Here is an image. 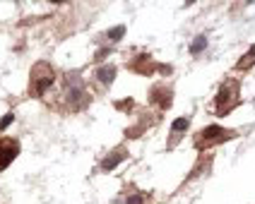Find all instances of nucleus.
<instances>
[{
	"label": "nucleus",
	"mask_w": 255,
	"mask_h": 204,
	"mask_svg": "<svg viewBox=\"0 0 255 204\" xmlns=\"http://www.w3.org/2000/svg\"><path fill=\"white\" fill-rule=\"evenodd\" d=\"M53 82H56L53 65L46 63V60H39V63L31 68V72H29V94H31L34 99H43L46 91L53 87Z\"/></svg>",
	"instance_id": "obj_3"
},
{
	"label": "nucleus",
	"mask_w": 255,
	"mask_h": 204,
	"mask_svg": "<svg viewBox=\"0 0 255 204\" xmlns=\"http://www.w3.org/2000/svg\"><path fill=\"white\" fill-rule=\"evenodd\" d=\"M205 48H207V36H198V39L190 44V53H193V56H200Z\"/></svg>",
	"instance_id": "obj_13"
},
{
	"label": "nucleus",
	"mask_w": 255,
	"mask_h": 204,
	"mask_svg": "<svg viewBox=\"0 0 255 204\" xmlns=\"http://www.w3.org/2000/svg\"><path fill=\"white\" fill-rule=\"evenodd\" d=\"M19 156V142L12 137H0V171H5Z\"/></svg>",
	"instance_id": "obj_7"
},
{
	"label": "nucleus",
	"mask_w": 255,
	"mask_h": 204,
	"mask_svg": "<svg viewBox=\"0 0 255 204\" xmlns=\"http://www.w3.org/2000/svg\"><path fill=\"white\" fill-rule=\"evenodd\" d=\"M94 77H97V82L101 87H111L116 79V65H101L99 70L94 72Z\"/></svg>",
	"instance_id": "obj_10"
},
{
	"label": "nucleus",
	"mask_w": 255,
	"mask_h": 204,
	"mask_svg": "<svg viewBox=\"0 0 255 204\" xmlns=\"http://www.w3.org/2000/svg\"><path fill=\"white\" fill-rule=\"evenodd\" d=\"M116 108H121V111H126V108H132V99H128V101H116Z\"/></svg>",
	"instance_id": "obj_16"
},
{
	"label": "nucleus",
	"mask_w": 255,
	"mask_h": 204,
	"mask_svg": "<svg viewBox=\"0 0 255 204\" xmlns=\"http://www.w3.org/2000/svg\"><path fill=\"white\" fill-rule=\"evenodd\" d=\"M190 128V118H176L173 123H171V132H169V142H166V149H173V146L178 144L181 139H183L185 130Z\"/></svg>",
	"instance_id": "obj_8"
},
{
	"label": "nucleus",
	"mask_w": 255,
	"mask_h": 204,
	"mask_svg": "<svg viewBox=\"0 0 255 204\" xmlns=\"http://www.w3.org/2000/svg\"><path fill=\"white\" fill-rule=\"evenodd\" d=\"M60 103L65 111L70 113H80L92 103L89 89H87L85 79L80 77V72H65L63 82H60Z\"/></svg>",
	"instance_id": "obj_1"
},
{
	"label": "nucleus",
	"mask_w": 255,
	"mask_h": 204,
	"mask_svg": "<svg viewBox=\"0 0 255 204\" xmlns=\"http://www.w3.org/2000/svg\"><path fill=\"white\" fill-rule=\"evenodd\" d=\"M239 106H241V82L234 79V77L224 79V84L219 87L217 96H214V113L219 118H224Z\"/></svg>",
	"instance_id": "obj_2"
},
{
	"label": "nucleus",
	"mask_w": 255,
	"mask_h": 204,
	"mask_svg": "<svg viewBox=\"0 0 255 204\" xmlns=\"http://www.w3.org/2000/svg\"><path fill=\"white\" fill-rule=\"evenodd\" d=\"M14 120V113H5V118H2V120H0V132L5 130V128H7V125H10V123H12Z\"/></svg>",
	"instance_id": "obj_15"
},
{
	"label": "nucleus",
	"mask_w": 255,
	"mask_h": 204,
	"mask_svg": "<svg viewBox=\"0 0 255 204\" xmlns=\"http://www.w3.org/2000/svg\"><path fill=\"white\" fill-rule=\"evenodd\" d=\"M234 137H236V132H234V130L219 128V125H207V128H202V130L195 132L193 144H195V149H198V151H207L210 146L224 144V142L234 139Z\"/></svg>",
	"instance_id": "obj_4"
},
{
	"label": "nucleus",
	"mask_w": 255,
	"mask_h": 204,
	"mask_svg": "<svg viewBox=\"0 0 255 204\" xmlns=\"http://www.w3.org/2000/svg\"><path fill=\"white\" fill-rule=\"evenodd\" d=\"M106 53H109V48H101L99 53H97V58H94V60H97V63H101V60L106 58Z\"/></svg>",
	"instance_id": "obj_17"
},
{
	"label": "nucleus",
	"mask_w": 255,
	"mask_h": 204,
	"mask_svg": "<svg viewBox=\"0 0 255 204\" xmlns=\"http://www.w3.org/2000/svg\"><path fill=\"white\" fill-rule=\"evenodd\" d=\"M126 159H128V151L123 149V146H118V149H114V151H111V154H109L106 159L101 161L99 168L104 171V173H109V171H114L116 166H118L121 161H126Z\"/></svg>",
	"instance_id": "obj_9"
},
{
	"label": "nucleus",
	"mask_w": 255,
	"mask_h": 204,
	"mask_svg": "<svg viewBox=\"0 0 255 204\" xmlns=\"http://www.w3.org/2000/svg\"><path fill=\"white\" fill-rule=\"evenodd\" d=\"M126 204H144V195H140V192H132V195L126 200Z\"/></svg>",
	"instance_id": "obj_14"
},
{
	"label": "nucleus",
	"mask_w": 255,
	"mask_h": 204,
	"mask_svg": "<svg viewBox=\"0 0 255 204\" xmlns=\"http://www.w3.org/2000/svg\"><path fill=\"white\" fill-rule=\"evenodd\" d=\"M149 103L156 106L159 111H169L171 103H173V89L166 84V82H159L149 89Z\"/></svg>",
	"instance_id": "obj_6"
},
{
	"label": "nucleus",
	"mask_w": 255,
	"mask_h": 204,
	"mask_svg": "<svg viewBox=\"0 0 255 204\" xmlns=\"http://www.w3.org/2000/svg\"><path fill=\"white\" fill-rule=\"evenodd\" d=\"M128 68H130L132 72L142 74V77H149L152 72H164V74H169V72H171L169 65H159V63H154V58H152L149 53L135 56V58L128 63Z\"/></svg>",
	"instance_id": "obj_5"
},
{
	"label": "nucleus",
	"mask_w": 255,
	"mask_h": 204,
	"mask_svg": "<svg viewBox=\"0 0 255 204\" xmlns=\"http://www.w3.org/2000/svg\"><path fill=\"white\" fill-rule=\"evenodd\" d=\"M123 34H126V27L121 24V27H114V29H109L104 34V39L109 41V44H118L121 39H123Z\"/></svg>",
	"instance_id": "obj_12"
},
{
	"label": "nucleus",
	"mask_w": 255,
	"mask_h": 204,
	"mask_svg": "<svg viewBox=\"0 0 255 204\" xmlns=\"http://www.w3.org/2000/svg\"><path fill=\"white\" fill-rule=\"evenodd\" d=\"M234 68H236L239 72H246V70H251V68H255V44L251 46V48H248L246 53H243L241 60H239V63L234 65Z\"/></svg>",
	"instance_id": "obj_11"
}]
</instances>
